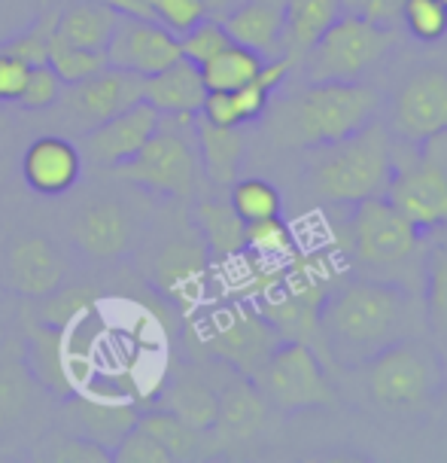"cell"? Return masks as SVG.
Instances as JSON below:
<instances>
[{
  "mask_svg": "<svg viewBox=\"0 0 447 463\" xmlns=\"http://www.w3.org/2000/svg\"><path fill=\"white\" fill-rule=\"evenodd\" d=\"M420 305L402 280L353 278L332 284L320 305L322 351L350 369L366 366L390 345L414 335Z\"/></svg>",
  "mask_w": 447,
  "mask_h": 463,
  "instance_id": "1",
  "label": "cell"
},
{
  "mask_svg": "<svg viewBox=\"0 0 447 463\" xmlns=\"http://www.w3.org/2000/svg\"><path fill=\"white\" fill-rule=\"evenodd\" d=\"M380 98L362 80H320L286 95L268 116V131L277 144L311 150L332 144L377 119Z\"/></svg>",
  "mask_w": 447,
  "mask_h": 463,
  "instance_id": "2",
  "label": "cell"
},
{
  "mask_svg": "<svg viewBox=\"0 0 447 463\" xmlns=\"http://www.w3.org/2000/svg\"><path fill=\"white\" fill-rule=\"evenodd\" d=\"M396 165V144L386 122H368L332 144H320L308 150L304 186L322 204L350 208L356 202L377 198L386 193Z\"/></svg>",
  "mask_w": 447,
  "mask_h": 463,
  "instance_id": "3",
  "label": "cell"
},
{
  "mask_svg": "<svg viewBox=\"0 0 447 463\" xmlns=\"http://www.w3.org/2000/svg\"><path fill=\"white\" fill-rule=\"evenodd\" d=\"M362 369L371 402L386 411H417L447 387L442 354L414 335L380 351Z\"/></svg>",
  "mask_w": 447,
  "mask_h": 463,
  "instance_id": "4",
  "label": "cell"
},
{
  "mask_svg": "<svg viewBox=\"0 0 447 463\" xmlns=\"http://www.w3.org/2000/svg\"><path fill=\"white\" fill-rule=\"evenodd\" d=\"M198 165L195 116H162L153 137L128 162L116 165L113 174L149 193L186 198L195 193Z\"/></svg>",
  "mask_w": 447,
  "mask_h": 463,
  "instance_id": "5",
  "label": "cell"
},
{
  "mask_svg": "<svg viewBox=\"0 0 447 463\" xmlns=\"http://www.w3.org/2000/svg\"><path fill=\"white\" fill-rule=\"evenodd\" d=\"M396 43H399V28H384V24L366 22L359 15L341 13L298 64H304V80L308 82H353L384 61L396 49Z\"/></svg>",
  "mask_w": 447,
  "mask_h": 463,
  "instance_id": "6",
  "label": "cell"
},
{
  "mask_svg": "<svg viewBox=\"0 0 447 463\" xmlns=\"http://www.w3.org/2000/svg\"><path fill=\"white\" fill-rule=\"evenodd\" d=\"M384 198L420 232L447 226V131L414 146L411 159H396Z\"/></svg>",
  "mask_w": 447,
  "mask_h": 463,
  "instance_id": "7",
  "label": "cell"
},
{
  "mask_svg": "<svg viewBox=\"0 0 447 463\" xmlns=\"http://www.w3.org/2000/svg\"><path fill=\"white\" fill-rule=\"evenodd\" d=\"M347 238L353 260L377 278L405 269L420 253V229L405 220L384 195L350 204Z\"/></svg>",
  "mask_w": 447,
  "mask_h": 463,
  "instance_id": "8",
  "label": "cell"
},
{
  "mask_svg": "<svg viewBox=\"0 0 447 463\" xmlns=\"http://www.w3.org/2000/svg\"><path fill=\"white\" fill-rule=\"evenodd\" d=\"M198 345L207 354L226 360L241 375L256 378V372L265 366L268 354L284 342L277 329L256 311L253 302H228L213 308L195 326Z\"/></svg>",
  "mask_w": 447,
  "mask_h": 463,
  "instance_id": "9",
  "label": "cell"
},
{
  "mask_svg": "<svg viewBox=\"0 0 447 463\" xmlns=\"http://www.w3.org/2000/svg\"><path fill=\"white\" fill-rule=\"evenodd\" d=\"M259 384L265 402H271L280 411H302L332 405L335 391L326 378V369L311 345L289 342L284 338L268 354L265 366L253 378Z\"/></svg>",
  "mask_w": 447,
  "mask_h": 463,
  "instance_id": "10",
  "label": "cell"
},
{
  "mask_svg": "<svg viewBox=\"0 0 447 463\" xmlns=\"http://www.w3.org/2000/svg\"><path fill=\"white\" fill-rule=\"evenodd\" d=\"M393 140L408 146L426 144L429 137L447 131V68L442 64H420L396 82L390 98Z\"/></svg>",
  "mask_w": 447,
  "mask_h": 463,
  "instance_id": "11",
  "label": "cell"
},
{
  "mask_svg": "<svg viewBox=\"0 0 447 463\" xmlns=\"http://www.w3.org/2000/svg\"><path fill=\"white\" fill-rule=\"evenodd\" d=\"M137 101H144V77L122 68H104L95 77L64 86L55 107L79 135H86L88 128L101 126L104 119Z\"/></svg>",
  "mask_w": 447,
  "mask_h": 463,
  "instance_id": "12",
  "label": "cell"
},
{
  "mask_svg": "<svg viewBox=\"0 0 447 463\" xmlns=\"http://www.w3.org/2000/svg\"><path fill=\"white\" fill-rule=\"evenodd\" d=\"M177 58H183L180 37L171 34L164 24L153 19H137V15H119L110 43H107L110 68L131 71L144 80L171 68Z\"/></svg>",
  "mask_w": 447,
  "mask_h": 463,
  "instance_id": "13",
  "label": "cell"
},
{
  "mask_svg": "<svg viewBox=\"0 0 447 463\" xmlns=\"http://www.w3.org/2000/svg\"><path fill=\"white\" fill-rule=\"evenodd\" d=\"M159 119L162 113L146 101L126 107L110 119H104L101 126L79 135L82 162H92L98 168H116V165L128 162L153 137V131L159 128Z\"/></svg>",
  "mask_w": 447,
  "mask_h": 463,
  "instance_id": "14",
  "label": "cell"
},
{
  "mask_svg": "<svg viewBox=\"0 0 447 463\" xmlns=\"http://www.w3.org/2000/svg\"><path fill=\"white\" fill-rule=\"evenodd\" d=\"M22 174L40 195H64L82 177V153L77 144L58 135H40L22 156Z\"/></svg>",
  "mask_w": 447,
  "mask_h": 463,
  "instance_id": "15",
  "label": "cell"
},
{
  "mask_svg": "<svg viewBox=\"0 0 447 463\" xmlns=\"http://www.w3.org/2000/svg\"><path fill=\"white\" fill-rule=\"evenodd\" d=\"M228 37L265 61L284 55V0H244L219 19Z\"/></svg>",
  "mask_w": 447,
  "mask_h": 463,
  "instance_id": "16",
  "label": "cell"
},
{
  "mask_svg": "<svg viewBox=\"0 0 447 463\" xmlns=\"http://www.w3.org/2000/svg\"><path fill=\"white\" fill-rule=\"evenodd\" d=\"M204 95L207 86L201 68L189 58H177L171 68L144 80V101L153 104L162 116H198Z\"/></svg>",
  "mask_w": 447,
  "mask_h": 463,
  "instance_id": "17",
  "label": "cell"
},
{
  "mask_svg": "<svg viewBox=\"0 0 447 463\" xmlns=\"http://www.w3.org/2000/svg\"><path fill=\"white\" fill-rule=\"evenodd\" d=\"M64 278V260L46 238H24L6 256V280L24 296L55 293Z\"/></svg>",
  "mask_w": 447,
  "mask_h": 463,
  "instance_id": "18",
  "label": "cell"
},
{
  "mask_svg": "<svg viewBox=\"0 0 447 463\" xmlns=\"http://www.w3.org/2000/svg\"><path fill=\"white\" fill-rule=\"evenodd\" d=\"M131 220L128 213L116 202H95L73 222V238L77 244L95 260H113V256L126 253L131 244Z\"/></svg>",
  "mask_w": 447,
  "mask_h": 463,
  "instance_id": "19",
  "label": "cell"
},
{
  "mask_svg": "<svg viewBox=\"0 0 447 463\" xmlns=\"http://www.w3.org/2000/svg\"><path fill=\"white\" fill-rule=\"evenodd\" d=\"M195 144H198V159L207 174V180L217 186H231L237 180L244 162V135L241 128H226L213 126V122L195 116Z\"/></svg>",
  "mask_w": 447,
  "mask_h": 463,
  "instance_id": "20",
  "label": "cell"
},
{
  "mask_svg": "<svg viewBox=\"0 0 447 463\" xmlns=\"http://www.w3.org/2000/svg\"><path fill=\"white\" fill-rule=\"evenodd\" d=\"M265 420V396L259 384L247 375H237L235 382L217 393V420L213 427L226 439H250Z\"/></svg>",
  "mask_w": 447,
  "mask_h": 463,
  "instance_id": "21",
  "label": "cell"
},
{
  "mask_svg": "<svg viewBox=\"0 0 447 463\" xmlns=\"http://www.w3.org/2000/svg\"><path fill=\"white\" fill-rule=\"evenodd\" d=\"M341 15V0H284V55L293 64Z\"/></svg>",
  "mask_w": 447,
  "mask_h": 463,
  "instance_id": "22",
  "label": "cell"
},
{
  "mask_svg": "<svg viewBox=\"0 0 447 463\" xmlns=\"http://www.w3.org/2000/svg\"><path fill=\"white\" fill-rule=\"evenodd\" d=\"M37 396V372L19 342H0V427L15 424Z\"/></svg>",
  "mask_w": 447,
  "mask_h": 463,
  "instance_id": "23",
  "label": "cell"
},
{
  "mask_svg": "<svg viewBox=\"0 0 447 463\" xmlns=\"http://www.w3.org/2000/svg\"><path fill=\"white\" fill-rule=\"evenodd\" d=\"M116 22H119V13L107 4H98V0H73L68 10L58 13V28L55 37L64 40L70 46H82V49H104L110 43Z\"/></svg>",
  "mask_w": 447,
  "mask_h": 463,
  "instance_id": "24",
  "label": "cell"
},
{
  "mask_svg": "<svg viewBox=\"0 0 447 463\" xmlns=\"http://www.w3.org/2000/svg\"><path fill=\"white\" fill-rule=\"evenodd\" d=\"M195 226L204 235L207 253L213 260H235L244 253V229L247 222L237 217L228 202H201L195 208Z\"/></svg>",
  "mask_w": 447,
  "mask_h": 463,
  "instance_id": "25",
  "label": "cell"
},
{
  "mask_svg": "<svg viewBox=\"0 0 447 463\" xmlns=\"http://www.w3.org/2000/svg\"><path fill=\"white\" fill-rule=\"evenodd\" d=\"M73 418L82 427L79 436L104 445L113 454L122 436L137 424V411L131 405H110V402H92V400H77L73 402Z\"/></svg>",
  "mask_w": 447,
  "mask_h": 463,
  "instance_id": "26",
  "label": "cell"
},
{
  "mask_svg": "<svg viewBox=\"0 0 447 463\" xmlns=\"http://www.w3.org/2000/svg\"><path fill=\"white\" fill-rule=\"evenodd\" d=\"M262 64L265 58L259 52H253V49L241 43H228L219 55H213L210 61L201 64V80L207 92H235V89L256 80Z\"/></svg>",
  "mask_w": 447,
  "mask_h": 463,
  "instance_id": "27",
  "label": "cell"
},
{
  "mask_svg": "<svg viewBox=\"0 0 447 463\" xmlns=\"http://www.w3.org/2000/svg\"><path fill=\"white\" fill-rule=\"evenodd\" d=\"M207 253L198 250L192 244H177L162 256L159 262V280L164 287H171L180 299L201 293L204 271H207Z\"/></svg>",
  "mask_w": 447,
  "mask_h": 463,
  "instance_id": "28",
  "label": "cell"
},
{
  "mask_svg": "<svg viewBox=\"0 0 447 463\" xmlns=\"http://www.w3.org/2000/svg\"><path fill=\"white\" fill-rule=\"evenodd\" d=\"M244 250L253 253V256H262V260H271V262L286 266V262L293 260L302 247H298V238L293 235V229H289L284 220L268 217V220L247 222Z\"/></svg>",
  "mask_w": 447,
  "mask_h": 463,
  "instance_id": "29",
  "label": "cell"
},
{
  "mask_svg": "<svg viewBox=\"0 0 447 463\" xmlns=\"http://www.w3.org/2000/svg\"><path fill=\"white\" fill-rule=\"evenodd\" d=\"M162 409L173 411L189 427L204 433V430H213V420H217V393L201 382H177L164 396Z\"/></svg>",
  "mask_w": 447,
  "mask_h": 463,
  "instance_id": "30",
  "label": "cell"
},
{
  "mask_svg": "<svg viewBox=\"0 0 447 463\" xmlns=\"http://www.w3.org/2000/svg\"><path fill=\"white\" fill-rule=\"evenodd\" d=\"M137 424L146 430L153 439H159L164 445V451L171 454V460H186L195 458L198 451V436L201 430L189 427L183 418H177L168 409H153L146 415H137Z\"/></svg>",
  "mask_w": 447,
  "mask_h": 463,
  "instance_id": "31",
  "label": "cell"
},
{
  "mask_svg": "<svg viewBox=\"0 0 447 463\" xmlns=\"http://www.w3.org/2000/svg\"><path fill=\"white\" fill-rule=\"evenodd\" d=\"M424 317L438 338H447V247L435 244L424 262Z\"/></svg>",
  "mask_w": 447,
  "mask_h": 463,
  "instance_id": "32",
  "label": "cell"
},
{
  "mask_svg": "<svg viewBox=\"0 0 447 463\" xmlns=\"http://www.w3.org/2000/svg\"><path fill=\"white\" fill-rule=\"evenodd\" d=\"M228 204L235 208V213L244 222L280 217V211H284V198H280L277 186L262 177L235 180V184H231V193H228Z\"/></svg>",
  "mask_w": 447,
  "mask_h": 463,
  "instance_id": "33",
  "label": "cell"
},
{
  "mask_svg": "<svg viewBox=\"0 0 447 463\" xmlns=\"http://www.w3.org/2000/svg\"><path fill=\"white\" fill-rule=\"evenodd\" d=\"M49 68H52L58 77H61L64 86H73V82H82L95 73H101L104 68H110L104 49H82V46H70L64 40L52 37V46H49Z\"/></svg>",
  "mask_w": 447,
  "mask_h": 463,
  "instance_id": "34",
  "label": "cell"
},
{
  "mask_svg": "<svg viewBox=\"0 0 447 463\" xmlns=\"http://www.w3.org/2000/svg\"><path fill=\"white\" fill-rule=\"evenodd\" d=\"M228 43H235V40L228 37L226 24L219 19H213V15H207V19H201L195 28H189L186 34L180 37V52L201 68L204 61H210L213 55H219Z\"/></svg>",
  "mask_w": 447,
  "mask_h": 463,
  "instance_id": "35",
  "label": "cell"
},
{
  "mask_svg": "<svg viewBox=\"0 0 447 463\" xmlns=\"http://www.w3.org/2000/svg\"><path fill=\"white\" fill-rule=\"evenodd\" d=\"M402 22L408 34L420 43H438L447 37V10L442 0H405Z\"/></svg>",
  "mask_w": 447,
  "mask_h": 463,
  "instance_id": "36",
  "label": "cell"
},
{
  "mask_svg": "<svg viewBox=\"0 0 447 463\" xmlns=\"http://www.w3.org/2000/svg\"><path fill=\"white\" fill-rule=\"evenodd\" d=\"M58 13H61V10L43 13L28 31H24V34L13 37L4 49H6V52L24 58L31 68H34V64H49V46H52V37H55V28H58Z\"/></svg>",
  "mask_w": 447,
  "mask_h": 463,
  "instance_id": "37",
  "label": "cell"
},
{
  "mask_svg": "<svg viewBox=\"0 0 447 463\" xmlns=\"http://www.w3.org/2000/svg\"><path fill=\"white\" fill-rule=\"evenodd\" d=\"M64 92V82L61 77L49 68V64H34L28 73V82H24V89H22V95H19V104L22 110H31V113H37V110H49V107H55L58 104V98H61Z\"/></svg>",
  "mask_w": 447,
  "mask_h": 463,
  "instance_id": "38",
  "label": "cell"
},
{
  "mask_svg": "<svg viewBox=\"0 0 447 463\" xmlns=\"http://www.w3.org/2000/svg\"><path fill=\"white\" fill-rule=\"evenodd\" d=\"M113 460H119V463H171V454L164 451V445L159 439H153L144 427L135 424L113 449Z\"/></svg>",
  "mask_w": 447,
  "mask_h": 463,
  "instance_id": "39",
  "label": "cell"
},
{
  "mask_svg": "<svg viewBox=\"0 0 447 463\" xmlns=\"http://www.w3.org/2000/svg\"><path fill=\"white\" fill-rule=\"evenodd\" d=\"M155 22L164 24L171 34L183 37L189 28H195L198 22L207 19L204 0H153Z\"/></svg>",
  "mask_w": 447,
  "mask_h": 463,
  "instance_id": "40",
  "label": "cell"
},
{
  "mask_svg": "<svg viewBox=\"0 0 447 463\" xmlns=\"http://www.w3.org/2000/svg\"><path fill=\"white\" fill-rule=\"evenodd\" d=\"M405 0H341V13L359 15L366 22L384 24V28H396L402 22Z\"/></svg>",
  "mask_w": 447,
  "mask_h": 463,
  "instance_id": "41",
  "label": "cell"
},
{
  "mask_svg": "<svg viewBox=\"0 0 447 463\" xmlns=\"http://www.w3.org/2000/svg\"><path fill=\"white\" fill-rule=\"evenodd\" d=\"M271 95H275V92H268V89H265L259 80L247 82V86H241V89H235V92H231V104H235L237 122L247 126V122L262 119V116L268 113Z\"/></svg>",
  "mask_w": 447,
  "mask_h": 463,
  "instance_id": "42",
  "label": "cell"
},
{
  "mask_svg": "<svg viewBox=\"0 0 447 463\" xmlns=\"http://www.w3.org/2000/svg\"><path fill=\"white\" fill-rule=\"evenodd\" d=\"M31 64L24 58L0 49V101H19L24 82H28Z\"/></svg>",
  "mask_w": 447,
  "mask_h": 463,
  "instance_id": "43",
  "label": "cell"
},
{
  "mask_svg": "<svg viewBox=\"0 0 447 463\" xmlns=\"http://www.w3.org/2000/svg\"><path fill=\"white\" fill-rule=\"evenodd\" d=\"M88 302H92V293H88V289H68V293H61L58 299L46 305L43 320L46 324H55V326L70 324V320L79 317V311L88 308Z\"/></svg>",
  "mask_w": 447,
  "mask_h": 463,
  "instance_id": "44",
  "label": "cell"
},
{
  "mask_svg": "<svg viewBox=\"0 0 447 463\" xmlns=\"http://www.w3.org/2000/svg\"><path fill=\"white\" fill-rule=\"evenodd\" d=\"M52 460L58 463H110L113 454L104 449V445H98L92 439H86V436H79V439H70L64 445H58Z\"/></svg>",
  "mask_w": 447,
  "mask_h": 463,
  "instance_id": "45",
  "label": "cell"
},
{
  "mask_svg": "<svg viewBox=\"0 0 447 463\" xmlns=\"http://www.w3.org/2000/svg\"><path fill=\"white\" fill-rule=\"evenodd\" d=\"M98 4L113 6L119 15H137V19H153L155 22L153 0H98Z\"/></svg>",
  "mask_w": 447,
  "mask_h": 463,
  "instance_id": "46",
  "label": "cell"
},
{
  "mask_svg": "<svg viewBox=\"0 0 447 463\" xmlns=\"http://www.w3.org/2000/svg\"><path fill=\"white\" fill-rule=\"evenodd\" d=\"M204 6H207V15L213 13V19H222V15L235 6V0H204Z\"/></svg>",
  "mask_w": 447,
  "mask_h": 463,
  "instance_id": "47",
  "label": "cell"
},
{
  "mask_svg": "<svg viewBox=\"0 0 447 463\" xmlns=\"http://www.w3.org/2000/svg\"><path fill=\"white\" fill-rule=\"evenodd\" d=\"M442 366H444V384H447V338H444V347H442Z\"/></svg>",
  "mask_w": 447,
  "mask_h": 463,
  "instance_id": "48",
  "label": "cell"
},
{
  "mask_svg": "<svg viewBox=\"0 0 447 463\" xmlns=\"http://www.w3.org/2000/svg\"><path fill=\"white\" fill-rule=\"evenodd\" d=\"M442 6H444V10H447V0H442Z\"/></svg>",
  "mask_w": 447,
  "mask_h": 463,
  "instance_id": "49",
  "label": "cell"
},
{
  "mask_svg": "<svg viewBox=\"0 0 447 463\" xmlns=\"http://www.w3.org/2000/svg\"><path fill=\"white\" fill-rule=\"evenodd\" d=\"M444 229H447V226H444ZM442 244H444V247H447V238H444V241H442Z\"/></svg>",
  "mask_w": 447,
  "mask_h": 463,
  "instance_id": "50",
  "label": "cell"
}]
</instances>
